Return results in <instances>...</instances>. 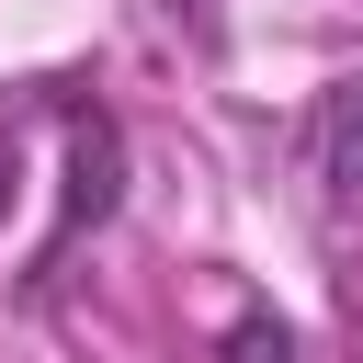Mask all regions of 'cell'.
<instances>
[{"label": "cell", "mask_w": 363, "mask_h": 363, "mask_svg": "<svg viewBox=\"0 0 363 363\" xmlns=\"http://www.w3.org/2000/svg\"><path fill=\"white\" fill-rule=\"evenodd\" d=\"M306 159H318L329 204H340V216H363V68L318 91V125H306Z\"/></svg>", "instance_id": "obj_1"}, {"label": "cell", "mask_w": 363, "mask_h": 363, "mask_svg": "<svg viewBox=\"0 0 363 363\" xmlns=\"http://www.w3.org/2000/svg\"><path fill=\"white\" fill-rule=\"evenodd\" d=\"M227 363H295V340H284V318H261V306H250V318L227 329Z\"/></svg>", "instance_id": "obj_2"}]
</instances>
